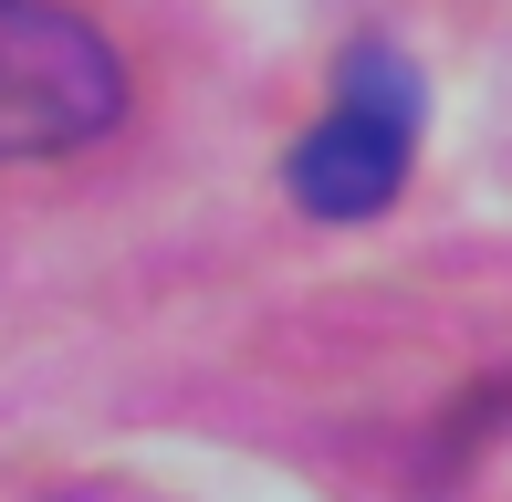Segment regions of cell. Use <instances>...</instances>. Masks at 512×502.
Segmentation results:
<instances>
[{"instance_id":"cell-1","label":"cell","mask_w":512,"mask_h":502,"mask_svg":"<svg viewBox=\"0 0 512 502\" xmlns=\"http://www.w3.org/2000/svg\"><path fill=\"white\" fill-rule=\"evenodd\" d=\"M126 116V53L63 0H0V168L95 147Z\"/></svg>"},{"instance_id":"cell-2","label":"cell","mask_w":512,"mask_h":502,"mask_svg":"<svg viewBox=\"0 0 512 502\" xmlns=\"http://www.w3.org/2000/svg\"><path fill=\"white\" fill-rule=\"evenodd\" d=\"M408 147H418V74H408V53L356 42V53H345L335 116L293 136L283 189L304 199L314 220H377L387 199L408 189Z\"/></svg>"}]
</instances>
